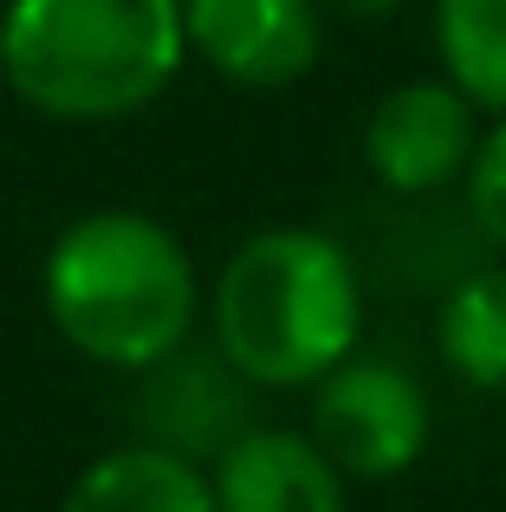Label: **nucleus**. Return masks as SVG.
<instances>
[{
	"label": "nucleus",
	"mask_w": 506,
	"mask_h": 512,
	"mask_svg": "<svg viewBox=\"0 0 506 512\" xmlns=\"http://www.w3.org/2000/svg\"><path fill=\"white\" fill-rule=\"evenodd\" d=\"M481 104L442 72L403 78L364 111V169L377 175L390 195H442L455 188L474 163L481 143Z\"/></svg>",
	"instance_id": "39448f33"
},
{
	"label": "nucleus",
	"mask_w": 506,
	"mask_h": 512,
	"mask_svg": "<svg viewBox=\"0 0 506 512\" xmlns=\"http://www.w3.org/2000/svg\"><path fill=\"white\" fill-rule=\"evenodd\" d=\"M208 344L253 389H312L364 344L357 260L325 227H260L208 286Z\"/></svg>",
	"instance_id": "f03ea898"
},
{
	"label": "nucleus",
	"mask_w": 506,
	"mask_h": 512,
	"mask_svg": "<svg viewBox=\"0 0 506 512\" xmlns=\"http://www.w3.org/2000/svg\"><path fill=\"white\" fill-rule=\"evenodd\" d=\"M189 65L182 0H7L0 85L52 124H124Z\"/></svg>",
	"instance_id": "7ed1b4c3"
},
{
	"label": "nucleus",
	"mask_w": 506,
	"mask_h": 512,
	"mask_svg": "<svg viewBox=\"0 0 506 512\" xmlns=\"http://www.w3.org/2000/svg\"><path fill=\"white\" fill-rule=\"evenodd\" d=\"M461 201H468L474 234L506 260V117H494L474 143V163L461 175Z\"/></svg>",
	"instance_id": "f8f14e48"
},
{
	"label": "nucleus",
	"mask_w": 506,
	"mask_h": 512,
	"mask_svg": "<svg viewBox=\"0 0 506 512\" xmlns=\"http://www.w3.org/2000/svg\"><path fill=\"white\" fill-rule=\"evenodd\" d=\"M325 13H338V20H390L396 7H409V0H318Z\"/></svg>",
	"instance_id": "ddd939ff"
},
{
	"label": "nucleus",
	"mask_w": 506,
	"mask_h": 512,
	"mask_svg": "<svg viewBox=\"0 0 506 512\" xmlns=\"http://www.w3.org/2000/svg\"><path fill=\"white\" fill-rule=\"evenodd\" d=\"M305 435L338 461L351 487H383L429 454L435 409L416 370H403L396 357H377V350H351L331 376L312 383V428Z\"/></svg>",
	"instance_id": "20e7f679"
},
{
	"label": "nucleus",
	"mask_w": 506,
	"mask_h": 512,
	"mask_svg": "<svg viewBox=\"0 0 506 512\" xmlns=\"http://www.w3.org/2000/svg\"><path fill=\"white\" fill-rule=\"evenodd\" d=\"M39 305L65 350L117 376L182 350L208 312L189 240L143 208H91L65 221L39 260Z\"/></svg>",
	"instance_id": "f257e3e1"
},
{
	"label": "nucleus",
	"mask_w": 506,
	"mask_h": 512,
	"mask_svg": "<svg viewBox=\"0 0 506 512\" xmlns=\"http://www.w3.org/2000/svg\"><path fill=\"white\" fill-rule=\"evenodd\" d=\"M435 65L481 117H506V0H429Z\"/></svg>",
	"instance_id": "9b49d317"
},
{
	"label": "nucleus",
	"mask_w": 506,
	"mask_h": 512,
	"mask_svg": "<svg viewBox=\"0 0 506 512\" xmlns=\"http://www.w3.org/2000/svg\"><path fill=\"white\" fill-rule=\"evenodd\" d=\"M59 512H221V506L208 467L182 461L156 441H124V448L98 454L91 467H78Z\"/></svg>",
	"instance_id": "1a4fd4ad"
},
{
	"label": "nucleus",
	"mask_w": 506,
	"mask_h": 512,
	"mask_svg": "<svg viewBox=\"0 0 506 512\" xmlns=\"http://www.w3.org/2000/svg\"><path fill=\"white\" fill-rule=\"evenodd\" d=\"M318 0H182L189 59H202L234 91H286L325 59Z\"/></svg>",
	"instance_id": "423d86ee"
},
{
	"label": "nucleus",
	"mask_w": 506,
	"mask_h": 512,
	"mask_svg": "<svg viewBox=\"0 0 506 512\" xmlns=\"http://www.w3.org/2000/svg\"><path fill=\"white\" fill-rule=\"evenodd\" d=\"M253 396L260 389L215 344L189 338L163 363L137 370V409L130 415H137V441H156L195 467H215L253 428Z\"/></svg>",
	"instance_id": "0eeeda50"
},
{
	"label": "nucleus",
	"mask_w": 506,
	"mask_h": 512,
	"mask_svg": "<svg viewBox=\"0 0 506 512\" xmlns=\"http://www.w3.org/2000/svg\"><path fill=\"white\" fill-rule=\"evenodd\" d=\"M221 512H351V480L305 428H260L253 422L215 467Z\"/></svg>",
	"instance_id": "6e6552de"
},
{
	"label": "nucleus",
	"mask_w": 506,
	"mask_h": 512,
	"mask_svg": "<svg viewBox=\"0 0 506 512\" xmlns=\"http://www.w3.org/2000/svg\"><path fill=\"white\" fill-rule=\"evenodd\" d=\"M435 350L468 389H506V260L448 286L435 312Z\"/></svg>",
	"instance_id": "9d476101"
}]
</instances>
